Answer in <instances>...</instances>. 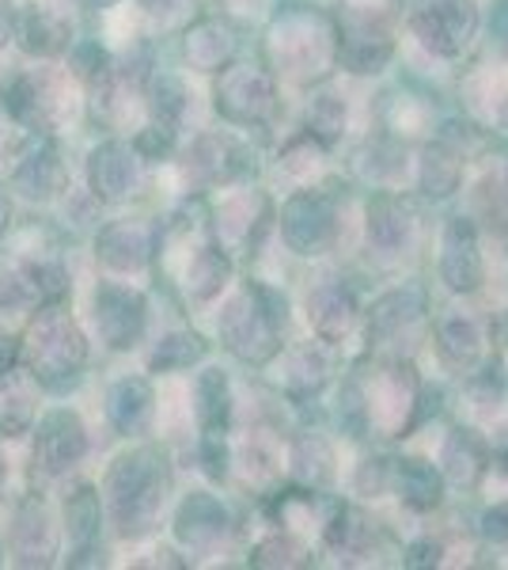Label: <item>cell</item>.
<instances>
[{
    "instance_id": "cell-1",
    "label": "cell",
    "mask_w": 508,
    "mask_h": 570,
    "mask_svg": "<svg viewBox=\"0 0 508 570\" xmlns=\"http://www.w3.org/2000/svg\"><path fill=\"white\" fill-rule=\"evenodd\" d=\"M270 53L277 72L292 85H319L338 69V31L335 16L319 8H289L270 31Z\"/></svg>"
},
{
    "instance_id": "cell-2",
    "label": "cell",
    "mask_w": 508,
    "mask_h": 570,
    "mask_svg": "<svg viewBox=\"0 0 508 570\" xmlns=\"http://www.w3.org/2000/svg\"><path fill=\"white\" fill-rule=\"evenodd\" d=\"M338 69L349 77H380L399 53L395 16L384 0H346L335 16Z\"/></svg>"
},
{
    "instance_id": "cell-3",
    "label": "cell",
    "mask_w": 508,
    "mask_h": 570,
    "mask_svg": "<svg viewBox=\"0 0 508 570\" xmlns=\"http://www.w3.org/2000/svg\"><path fill=\"white\" fill-rule=\"evenodd\" d=\"M421 384L425 381L406 354H391L387 362L376 365V370L360 381L368 434L376 430V434H384V438H410V430L418 426Z\"/></svg>"
},
{
    "instance_id": "cell-4",
    "label": "cell",
    "mask_w": 508,
    "mask_h": 570,
    "mask_svg": "<svg viewBox=\"0 0 508 570\" xmlns=\"http://www.w3.org/2000/svg\"><path fill=\"white\" fill-rule=\"evenodd\" d=\"M410 39L437 61H459L482 31V4L478 0H414Z\"/></svg>"
},
{
    "instance_id": "cell-5",
    "label": "cell",
    "mask_w": 508,
    "mask_h": 570,
    "mask_svg": "<svg viewBox=\"0 0 508 570\" xmlns=\"http://www.w3.org/2000/svg\"><path fill=\"white\" fill-rule=\"evenodd\" d=\"M281 240L292 255L319 259L341 240V209L319 187H297L281 206Z\"/></svg>"
},
{
    "instance_id": "cell-6",
    "label": "cell",
    "mask_w": 508,
    "mask_h": 570,
    "mask_svg": "<svg viewBox=\"0 0 508 570\" xmlns=\"http://www.w3.org/2000/svg\"><path fill=\"white\" fill-rule=\"evenodd\" d=\"M437 274L448 293L475 297L486 285V255H482V228L470 214H456L445 220L437 244Z\"/></svg>"
},
{
    "instance_id": "cell-7",
    "label": "cell",
    "mask_w": 508,
    "mask_h": 570,
    "mask_svg": "<svg viewBox=\"0 0 508 570\" xmlns=\"http://www.w3.org/2000/svg\"><path fill=\"white\" fill-rule=\"evenodd\" d=\"M425 312H429V297H425L421 285L402 282L384 289L372 305L360 316V331H365L368 346H384V351L399 354L402 338H414L418 327L425 324Z\"/></svg>"
},
{
    "instance_id": "cell-8",
    "label": "cell",
    "mask_w": 508,
    "mask_h": 570,
    "mask_svg": "<svg viewBox=\"0 0 508 570\" xmlns=\"http://www.w3.org/2000/svg\"><path fill=\"white\" fill-rule=\"evenodd\" d=\"M360 233H365V244L372 255H380V259H402L414 247V240H418V214L402 198V190H376L365 202Z\"/></svg>"
},
{
    "instance_id": "cell-9",
    "label": "cell",
    "mask_w": 508,
    "mask_h": 570,
    "mask_svg": "<svg viewBox=\"0 0 508 570\" xmlns=\"http://www.w3.org/2000/svg\"><path fill=\"white\" fill-rule=\"evenodd\" d=\"M303 316H308L311 335L322 338L327 346H346L360 335V297L346 278H327L308 289L303 301Z\"/></svg>"
},
{
    "instance_id": "cell-10",
    "label": "cell",
    "mask_w": 508,
    "mask_h": 570,
    "mask_svg": "<svg viewBox=\"0 0 508 570\" xmlns=\"http://www.w3.org/2000/svg\"><path fill=\"white\" fill-rule=\"evenodd\" d=\"M432 351H437L440 365H445L448 373L467 376L470 370H478V365L486 362V351H489L486 324L475 312L451 308L437 320V327H432Z\"/></svg>"
},
{
    "instance_id": "cell-11",
    "label": "cell",
    "mask_w": 508,
    "mask_h": 570,
    "mask_svg": "<svg viewBox=\"0 0 508 570\" xmlns=\"http://www.w3.org/2000/svg\"><path fill=\"white\" fill-rule=\"evenodd\" d=\"M414 183L429 202L456 198L467 183V149L456 137L432 134V141L414 156Z\"/></svg>"
},
{
    "instance_id": "cell-12",
    "label": "cell",
    "mask_w": 508,
    "mask_h": 570,
    "mask_svg": "<svg viewBox=\"0 0 508 570\" xmlns=\"http://www.w3.org/2000/svg\"><path fill=\"white\" fill-rule=\"evenodd\" d=\"M437 468L445 472L448 487H464V491H478L489 480V445L486 430L475 422H459L451 426L445 441H440Z\"/></svg>"
},
{
    "instance_id": "cell-13",
    "label": "cell",
    "mask_w": 508,
    "mask_h": 570,
    "mask_svg": "<svg viewBox=\"0 0 508 570\" xmlns=\"http://www.w3.org/2000/svg\"><path fill=\"white\" fill-rule=\"evenodd\" d=\"M353 176L372 190H402L414 179V153L399 134H376L353 153Z\"/></svg>"
},
{
    "instance_id": "cell-14",
    "label": "cell",
    "mask_w": 508,
    "mask_h": 570,
    "mask_svg": "<svg viewBox=\"0 0 508 570\" xmlns=\"http://www.w3.org/2000/svg\"><path fill=\"white\" fill-rule=\"evenodd\" d=\"M217 107L225 110L232 122H266L277 107V88L273 77L255 66H236L232 72H225L217 91Z\"/></svg>"
},
{
    "instance_id": "cell-15",
    "label": "cell",
    "mask_w": 508,
    "mask_h": 570,
    "mask_svg": "<svg viewBox=\"0 0 508 570\" xmlns=\"http://www.w3.org/2000/svg\"><path fill=\"white\" fill-rule=\"evenodd\" d=\"M391 494L399 499L402 510L418 513H437L448 499V480L437 468V461L425 453H406L395 456V472H391Z\"/></svg>"
},
{
    "instance_id": "cell-16",
    "label": "cell",
    "mask_w": 508,
    "mask_h": 570,
    "mask_svg": "<svg viewBox=\"0 0 508 570\" xmlns=\"http://www.w3.org/2000/svg\"><path fill=\"white\" fill-rule=\"evenodd\" d=\"M330 373H335V357H330V346L322 338H316V343L303 338V343L277 351V384L292 400H316L330 384Z\"/></svg>"
},
{
    "instance_id": "cell-17",
    "label": "cell",
    "mask_w": 508,
    "mask_h": 570,
    "mask_svg": "<svg viewBox=\"0 0 508 570\" xmlns=\"http://www.w3.org/2000/svg\"><path fill=\"white\" fill-rule=\"evenodd\" d=\"M467 110L478 122H489L508 134V61H482L464 80Z\"/></svg>"
},
{
    "instance_id": "cell-18",
    "label": "cell",
    "mask_w": 508,
    "mask_h": 570,
    "mask_svg": "<svg viewBox=\"0 0 508 570\" xmlns=\"http://www.w3.org/2000/svg\"><path fill=\"white\" fill-rule=\"evenodd\" d=\"M322 544L335 551L338 559H360V556H372L376 548V521L368 518L360 505L353 502H341L335 513H327L322 521Z\"/></svg>"
},
{
    "instance_id": "cell-19",
    "label": "cell",
    "mask_w": 508,
    "mask_h": 570,
    "mask_svg": "<svg viewBox=\"0 0 508 570\" xmlns=\"http://www.w3.org/2000/svg\"><path fill=\"white\" fill-rule=\"evenodd\" d=\"M285 461L292 464V475L311 487V491H327L330 483L338 480V449L335 441L327 434H319V430H308V434H300L292 441V453L285 456Z\"/></svg>"
},
{
    "instance_id": "cell-20",
    "label": "cell",
    "mask_w": 508,
    "mask_h": 570,
    "mask_svg": "<svg viewBox=\"0 0 508 570\" xmlns=\"http://www.w3.org/2000/svg\"><path fill=\"white\" fill-rule=\"evenodd\" d=\"M505 400H508V389H505V376L501 370L494 365H478L464 376V392H459V403H464V415L467 422L475 426H489L494 419L505 415Z\"/></svg>"
},
{
    "instance_id": "cell-21",
    "label": "cell",
    "mask_w": 508,
    "mask_h": 570,
    "mask_svg": "<svg viewBox=\"0 0 508 570\" xmlns=\"http://www.w3.org/2000/svg\"><path fill=\"white\" fill-rule=\"evenodd\" d=\"M353 130V107H349L346 91L319 88L308 104V134L316 137L322 149H335Z\"/></svg>"
},
{
    "instance_id": "cell-22",
    "label": "cell",
    "mask_w": 508,
    "mask_h": 570,
    "mask_svg": "<svg viewBox=\"0 0 508 570\" xmlns=\"http://www.w3.org/2000/svg\"><path fill=\"white\" fill-rule=\"evenodd\" d=\"M322 168H327V149H322L308 130H303L300 137H292V141L281 149V156H277V171L292 183V190L316 187Z\"/></svg>"
},
{
    "instance_id": "cell-23",
    "label": "cell",
    "mask_w": 508,
    "mask_h": 570,
    "mask_svg": "<svg viewBox=\"0 0 508 570\" xmlns=\"http://www.w3.org/2000/svg\"><path fill=\"white\" fill-rule=\"evenodd\" d=\"M432 126H437V110H432L429 96H418V91H399V96L391 99V107H387V130L399 134L402 141L432 134Z\"/></svg>"
},
{
    "instance_id": "cell-24",
    "label": "cell",
    "mask_w": 508,
    "mask_h": 570,
    "mask_svg": "<svg viewBox=\"0 0 508 570\" xmlns=\"http://www.w3.org/2000/svg\"><path fill=\"white\" fill-rule=\"evenodd\" d=\"M391 472H395V456L368 449V453H360L357 464L349 468V491H353L360 502H380L391 494Z\"/></svg>"
},
{
    "instance_id": "cell-25",
    "label": "cell",
    "mask_w": 508,
    "mask_h": 570,
    "mask_svg": "<svg viewBox=\"0 0 508 570\" xmlns=\"http://www.w3.org/2000/svg\"><path fill=\"white\" fill-rule=\"evenodd\" d=\"M322 521H327V513H322L316 491H289L277 502V529H289L303 540L319 537Z\"/></svg>"
},
{
    "instance_id": "cell-26",
    "label": "cell",
    "mask_w": 508,
    "mask_h": 570,
    "mask_svg": "<svg viewBox=\"0 0 508 570\" xmlns=\"http://www.w3.org/2000/svg\"><path fill=\"white\" fill-rule=\"evenodd\" d=\"M239 464H243V472L251 475L255 483H270L277 475L285 472V449L281 441L262 434V430H255L251 438L239 445Z\"/></svg>"
},
{
    "instance_id": "cell-27",
    "label": "cell",
    "mask_w": 508,
    "mask_h": 570,
    "mask_svg": "<svg viewBox=\"0 0 508 570\" xmlns=\"http://www.w3.org/2000/svg\"><path fill=\"white\" fill-rule=\"evenodd\" d=\"M266 214V198L258 195V190H239V195L225 198V206H220V233L228 236V240H243L247 233L262 220Z\"/></svg>"
},
{
    "instance_id": "cell-28",
    "label": "cell",
    "mask_w": 508,
    "mask_h": 570,
    "mask_svg": "<svg viewBox=\"0 0 508 570\" xmlns=\"http://www.w3.org/2000/svg\"><path fill=\"white\" fill-rule=\"evenodd\" d=\"M255 563H262V567H308L311 548H308V540L297 537V532L277 529L273 537H266L262 544L255 548Z\"/></svg>"
},
{
    "instance_id": "cell-29",
    "label": "cell",
    "mask_w": 508,
    "mask_h": 570,
    "mask_svg": "<svg viewBox=\"0 0 508 570\" xmlns=\"http://www.w3.org/2000/svg\"><path fill=\"white\" fill-rule=\"evenodd\" d=\"M225 282H228V259L220 252H212V247H206V252L190 263L187 285L198 297H217V293L225 289Z\"/></svg>"
},
{
    "instance_id": "cell-30",
    "label": "cell",
    "mask_w": 508,
    "mask_h": 570,
    "mask_svg": "<svg viewBox=\"0 0 508 570\" xmlns=\"http://www.w3.org/2000/svg\"><path fill=\"white\" fill-rule=\"evenodd\" d=\"M187 532L193 540H217L220 532H225V525H228V518H225V510H220V502H212V499H206V494H193V499L187 502Z\"/></svg>"
},
{
    "instance_id": "cell-31",
    "label": "cell",
    "mask_w": 508,
    "mask_h": 570,
    "mask_svg": "<svg viewBox=\"0 0 508 570\" xmlns=\"http://www.w3.org/2000/svg\"><path fill=\"white\" fill-rule=\"evenodd\" d=\"M486 445H489V480L508 483V415L494 419L486 426Z\"/></svg>"
},
{
    "instance_id": "cell-32",
    "label": "cell",
    "mask_w": 508,
    "mask_h": 570,
    "mask_svg": "<svg viewBox=\"0 0 508 570\" xmlns=\"http://www.w3.org/2000/svg\"><path fill=\"white\" fill-rule=\"evenodd\" d=\"M228 53H232L228 31H220V27H201V35L193 39V58L206 69H212V66H220V58H228Z\"/></svg>"
},
{
    "instance_id": "cell-33",
    "label": "cell",
    "mask_w": 508,
    "mask_h": 570,
    "mask_svg": "<svg viewBox=\"0 0 508 570\" xmlns=\"http://www.w3.org/2000/svg\"><path fill=\"white\" fill-rule=\"evenodd\" d=\"M478 532H482L486 544L508 548V499H497L486 505L482 518H478Z\"/></svg>"
},
{
    "instance_id": "cell-34",
    "label": "cell",
    "mask_w": 508,
    "mask_h": 570,
    "mask_svg": "<svg viewBox=\"0 0 508 570\" xmlns=\"http://www.w3.org/2000/svg\"><path fill=\"white\" fill-rule=\"evenodd\" d=\"M445 556H448V548L440 544V540L421 537V540H414V544L402 551V567H410V570H421V567H445Z\"/></svg>"
},
{
    "instance_id": "cell-35",
    "label": "cell",
    "mask_w": 508,
    "mask_h": 570,
    "mask_svg": "<svg viewBox=\"0 0 508 570\" xmlns=\"http://www.w3.org/2000/svg\"><path fill=\"white\" fill-rule=\"evenodd\" d=\"M232 4L239 8V12H258V8H262L266 0H232Z\"/></svg>"
},
{
    "instance_id": "cell-36",
    "label": "cell",
    "mask_w": 508,
    "mask_h": 570,
    "mask_svg": "<svg viewBox=\"0 0 508 570\" xmlns=\"http://www.w3.org/2000/svg\"><path fill=\"white\" fill-rule=\"evenodd\" d=\"M505 187H508V164H505Z\"/></svg>"
}]
</instances>
